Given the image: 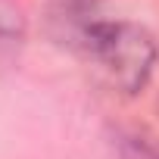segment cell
<instances>
[{"label":"cell","mask_w":159,"mask_h":159,"mask_svg":"<svg viewBox=\"0 0 159 159\" xmlns=\"http://www.w3.org/2000/svg\"><path fill=\"white\" fill-rule=\"evenodd\" d=\"M22 38V13L16 3L0 0V41H19Z\"/></svg>","instance_id":"obj_2"},{"label":"cell","mask_w":159,"mask_h":159,"mask_svg":"<svg viewBox=\"0 0 159 159\" xmlns=\"http://www.w3.org/2000/svg\"><path fill=\"white\" fill-rule=\"evenodd\" d=\"M122 140H125V159H159L156 137L134 134V137H122Z\"/></svg>","instance_id":"obj_3"},{"label":"cell","mask_w":159,"mask_h":159,"mask_svg":"<svg viewBox=\"0 0 159 159\" xmlns=\"http://www.w3.org/2000/svg\"><path fill=\"white\" fill-rule=\"evenodd\" d=\"M81 47L103 81L122 94H137L156 66L153 38L131 22H94L84 31Z\"/></svg>","instance_id":"obj_1"}]
</instances>
